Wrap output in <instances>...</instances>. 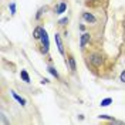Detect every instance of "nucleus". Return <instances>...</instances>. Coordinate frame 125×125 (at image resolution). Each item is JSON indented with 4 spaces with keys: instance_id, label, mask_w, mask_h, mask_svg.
<instances>
[{
    "instance_id": "13",
    "label": "nucleus",
    "mask_w": 125,
    "mask_h": 125,
    "mask_svg": "<svg viewBox=\"0 0 125 125\" xmlns=\"http://www.w3.org/2000/svg\"><path fill=\"white\" fill-rule=\"evenodd\" d=\"M10 11H11V14H14V13H16V4H14V3H11V4H10Z\"/></svg>"
},
{
    "instance_id": "14",
    "label": "nucleus",
    "mask_w": 125,
    "mask_h": 125,
    "mask_svg": "<svg viewBox=\"0 0 125 125\" xmlns=\"http://www.w3.org/2000/svg\"><path fill=\"white\" fill-rule=\"evenodd\" d=\"M65 23H68V19H67V17H64V19H61V20H60V24H61V26H64Z\"/></svg>"
},
{
    "instance_id": "6",
    "label": "nucleus",
    "mask_w": 125,
    "mask_h": 125,
    "mask_svg": "<svg viewBox=\"0 0 125 125\" xmlns=\"http://www.w3.org/2000/svg\"><path fill=\"white\" fill-rule=\"evenodd\" d=\"M20 77L23 78V81H26V83H30V77H29V74H27V71H26V70H21V73H20Z\"/></svg>"
},
{
    "instance_id": "4",
    "label": "nucleus",
    "mask_w": 125,
    "mask_h": 125,
    "mask_svg": "<svg viewBox=\"0 0 125 125\" xmlns=\"http://www.w3.org/2000/svg\"><path fill=\"white\" fill-rule=\"evenodd\" d=\"M91 62H93L94 65H101L102 60H101V57H100V55H93V58H91Z\"/></svg>"
},
{
    "instance_id": "5",
    "label": "nucleus",
    "mask_w": 125,
    "mask_h": 125,
    "mask_svg": "<svg viewBox=\"0 0 125 125\" xmlns=\"http://www.w3.org/2000/svg\"><path fill=\"white\" fill-rule=\"evenodd\" d=\"M83 17H84V20H87V21L95 23V17H94L93 14H90V13H84V14H83Z\"/></svg>"
},
{
    "instance_id": "2",
    "label": "nucleus",
    "mask_w": 125,
    "mask_h": 125,
    "mask_svg": "<svg viewBox=\"0 0 125 125\" xmlns=\"http://www.w3.org/2000/svg\"><path fill=\"white\" fill-rule=\"evenodd\" d=\"M54 39H55V43H57V47H58L60 54H64V47H62V41H61V39H60V34H57V33H55Z\"/></svg>"
},
{
    "instance_id": "15",
    "label": "nucleus",
    "mask_w": 125,
    "mask_h": 125,
    "mask_svg": "<svg viewBox=\"0 0 125 125\" xmlns=\"http://www.w3.org/2000/svg\"><path fill=\"white\" fill-rule=\"evenodd\" d=\"M121 81H122V83H125V70L121 73Z\"/></svg>"
},
{
    "instance_id": "10",
    "label": "nucleus",
    "mask_w": 125,
    "mask_h": 125,
    "mask_svg": "<svg viewBox=\"0 0 125 125\" xmlns=\"http://www.w3.org/2000/svg\"><path fill=\"white\" fill-rule=\"evenodd\" d=\"M111 102H112V98H105L101 101V107H108Z\"/></svg>"
},
{
    "instance_id": "3",
    "label": "nucleus",
    "mask_w": 125,
    "mask_h": 125,
    "mask_svg": "<svg viewBox=\"0 0 125 125\" xmlns=\"http://www.w3.org/2000/svg\"><path fill=\"white\" fill-rule=\"evenodd\" d=\"M90 41V34L88 33H84L83 36H81V43H80V46L81 47H85V44Z\"/></svg>"
},
{
    "instance_id": "9",
    "label": "nucleus",
    "mask_w": 125,
    "mask_h": 125,
    "mask_svg": "<svg viewBox=\"0 0 125 125\" xmlns=\"http://www.w3.org/2000/svg\"><path fill=\"white\" fill-rule=\"evenodd\" d=\"M41 33H43V29H41V27H37V29L34 30V33H33L34 39H40V37H41Z\"/></svg>"
},
{
    "instance_id": "1",
    "label": "nucleus",
    "mask_w": 125,
    "mask_h": 125,
    "mask_svg": "<svg viewBox=\"0 0 125 125\" xmlns=\"http://www.w3.org/2000/svg\"><path fill=\"white\" fill-rule=\"evenodd\" d=\"M40 39H41V41H43L44 53H47V51H48V46H50V44H48V36H47V31L44 30V29H43V33H41V37H40Z\"/></svg>"
},
{
    "instance_id": "8",
    "label": "nucleus",
    "mask_w": 125,
    "mask_h": 125,
    "mask_svg": "<svg viewBox=\"0 0 125 125\" xmlns=\"http://www.w3.org/2000/svg\"><path fill=\"white\" fill-rule=\"evenodd\" d=\"M65 9H67V4H65V3H60V6H58V9H57V14L64 13V11H65Z\"/></svg>"
},
{
    "instance_id": "11",
    "label": "nucleus",
    "mask_w": 125,
    "mask_h": 125,
    "mask_svg": "<svg viewBox=\"0 0 125 125\" xmlns=\"http://www.w3.org/2000/svg\"><path fill=\"white\" fill-rule=\"evenodd\" d=\"M68 61H70V67H71V70L74 71V70H75V61H74V58H73V57H70V58H68Z\"/></svg>"
},
{
    "instance_id": "7",
    "label": "nucleus",
    "mask_w": 125,
    "mask_h": 125,
    "mask_svg": "<svg viewBox=\"0 0 125 125\" xmlns=\"http://www.w3.org/2000/svg\"><path fill=\"white\" fill-rule=\"evenodd\" d=\"M11 95H13V97H14L16 100H17V101H19L20 104H21V105H26V100H24V98H21L20 95H17V94H16L14 91H11Z\"/></svg>"
},
{
    "instance_id": "12",
    "label": "nucleus",
    "mask_w": 125,
    "mask_h": 125,
    "mask_svg": "<svg viewBox=\"0 0 125 125\" xmlns=\"http://www.w3.org/2000/svg\"><path fill=\"white\" fill-rule=\"evenodd\" d=\"M48 71H50V73H51V74H53L55 78H58V73H57V71H55L53 67H48Z\"/></svg>"
}]
</instances>
